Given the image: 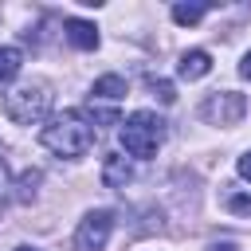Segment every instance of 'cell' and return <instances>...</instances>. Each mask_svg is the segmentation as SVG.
Returning <instances> with one entry per match:
<instances>
[{"label":"cell","instance_id":"6da1fadb","mask_svg":"<svg viewBox=\"0 0 251 251\" xmlns=\"http://www.w3.org/2000/svg\"><path fill=\"white\" fill-rule=\"evenodd\" d=\"M43 149H51L55 157H82L94 145V126L78 114V110H63L55 114L43 129H39Z\"/></svg>","mask_w":251,"mask_h":251},{"label":"cell","instance_id":"7a4b0ae2","mask_svg":"<svg viewBox=\"0 0 251 251\" xmlns=\"http://www.w3.org/2000/svg\"><path fill=\"white\" fill-rule=\"evenodd\" d=\"M4 114L16 122V126H35L51 114V86L43 78H31V82H20L4 94Z\"/></svg>","mask_w":251,"mask_h":251},{"label":"cell","instance_id":"3957f363","mask_svg":"<svg viewBox=\"0 0 251 251\" xmlns=\"http://www.w3.org/2000/svg\"><path fill=\"white\" fill-rule=\"evenodd\" d=\"M169 122L165 118H157L153 110H133L126 122H122V149L129 153V157H153L157 149H161V141H165V129Z\"/></svg>","mask_w":251,"mask_h":251},{"label":"cell","instance_id":"277c9868","mask_svg":"<svg viewBox=\"0 0 251 251\" xmlns=\"http://www.w3.org/2000/svg\"><path fill=\"white\" fill-rule=\"evenodd\" d=\"M200 114H204L208 126H235V122L247 114V98H243L239 90H216V94L204 98Z\"/></svg>","mask_w":251,"mask_h":251},{"label":"cell","instance_id":"5b68a950","mask_svg":"<svg viewBox=\"0 0 251 251\" xmlns=\"http://www.w3.org/2000/svg\"><path fill=\"white\" fill-rule=\"evenodd\" d=\"M110 231H114V212H106V208L86 212L78 220V231H75V251H102Z\"/></svg>","mask_w":251,"mask_h":251},{"label":"cell","instance_id":"8992f818","mask_svg":"<svg viewBox=\"0 0 251 251\" xmlns=\"http://www.w3.org/2000/svg\"><path fill=\"white\" fill-rule=\"evenodd\" d=\"M129 180H133V165H129V157L110 153V157L102 161V184H106V188H126Z\"/></svg>","mask_w":251,"mask_h":251},{"label":"cell","instance_id":"52a82bcc","mask_svg":"<svg viewBox=\"0 0 251 251\" xmlns=\"http://www.w3.org/2000/svg\"><path fill=\"white\" fill-rule=\"evenodd\" d=\"M63 31H67L71 47H78V51H94V47H98V27H94L90 20H78V16H71V20L63 24Z\"/></svg>","mask_w":251,"mask_h":251},{"label":"cell","instance_id":"ba28073f","mask_svg":"<svg viewBox=\"0 0 251 251\" xmlns=\"http://www.w3.org/2000/svg\"><path fill=\"white\" fill-rule=\"evenodd\" d=\"M208 71H212V55H208L204 47H192V51H184V55H180V63H176V75H180V78H188V82L204 78Z\"/></svg>","mask_w":251,"mask_h":251},{"label":"cell","instance_id":"9c48e42d","mask_svg":"<svg viewBox=\"0 0 251 251\" xmlns=\"http://www.w3.org/2000/svg\"><path fill=\"white\" fill-rule=\"evenodd\" d=\"M126 94V78L122 75H102V78H94V86H90V98L94 102H118Z\"/></svg>","mask_w":251,"mask_h":251},{"label":"cell","instance_id":"30bf717a","mask_svg":"<svg viewBox=\"0 0 251 251\" xmlns=\"http://www.w3.org/2000/svg\"><path fill=\"white\" fill-rule=\"evenodd\" d=\"M39 180H43V173H39V169H24V173L16 176V184H12V188H16L12 196H16L20 204H31V200H35V192H39Z\"/></svg>","mask_w":251,"mask_h":251},{"label":"cell","instance_id":"8fae6325","mask_svg":"<svg viewBox=\"0 0 251 251\" xmlns=\"http://www.w3.org/2000/svg\"><path fill=\"white\" fill-rule=\"evenodd\" d=\"M24 67V51L20 47H0V82H12Z\"/></svg>","mask_w":251,"mask_h":251},{"label":"cell","instance_id":"7c38bea8","mask_svg":"<svg viewBox=\"0 0 251 251\" xmlns=\"http://www.w3.org/2000/svg\"><path fill=\"white\" fill-rule=\"evenodd\" d=\"M208 8H212V4H173V20H176L180 27H192V24H200V20L208 16Z\"/></svg>","mask_w":251,"mask_h":251},{"label":"cell","instance_id":"4fadbf2b","mask_svg":"<svg viewBox=\"0 0 251 251\" xmlns=\"http://www.w3.org/2000/svg\"><path fill=\"white\" fill-rule=\"evenodd\" d=\"M149 90H153V98H157V102H165V106H169V102H176V90H173V82H169V78H149Z\"/></svg>","mask_w":251,"mask_h":251},{"label":"cell","instance_id":"5bb4252c","mask_svg":"<svg viewBox=\"0 0 251 251\" xmlns=\"http://www.w3.org/2000/svg\"><path fill=\"white\" fill-rule=\"evenodd\" d=\"M227 208L235 216H251V196L247 192H235V196H227Z\"/></svg>","mask_w":251,"mask_h":251},{"label":"cell","instance_id":"9a60e30c","mask_svg":"<svg viewBox=\"0 0 251 251\" xmlns=\"http://www.w3.org/2000/svg\"><path fill=\"white\" fill-rule=\"evenodd\" d=\"M94 122H102V126H122V118H118V110H110V106H94V114H90Z\"/></svg>","mask_w":251,"mask_h":251},{"label":"cell","instance_id":"2e32d148","mask_svg":"<svg viewBox=\"0 0 251 251\" xmlns=\"http://www.w3.org/2000/svg\"><path fill=\"white\" fill-rule=\"evenodd\" d=\"M235 169H239V176H243V180H251V149H247V153L235 161Z\"/></svg>","mask_w":251,"mask_h":251},{"label":"cell","instance_id":"e0dca14e","mask_svg":"<svg viewBox=\"0 0 251 251\" xmlns=\"http://www.w3.org/2000/svg\"><path fill=\"white\" fill-rule=\"evenodd\" d=\"M208 251H239V243H231V239H216V243H208Z\"/></svg>","mask_w":251,"mask_h":251},{"label":"cell","instance_id":"ac0fdd59","mask_svg":"<svg viewBox=\"0 0 251 251\" xmlns=\"http://www.w3.org/2000/svg\"><path fill=\"white\" fill-rule=\"evenodd\" d=\"M239 75H243V78H251V51H247V55H243V63H239Z\"/></svg>","mask_w":251,"mask_h":251},{"label":"cell","instance_id":"d6986e66","mask_svg":"<svg viewBox=\"0 0 251 251\" xmlns=\"http://www.w3.org/2000/svg\"><path fill=\"white\" fill-rule=\"evenodd\" d=\"M4 196H8V176H4V165H0V204H4Z\"/></svg>","mask_w":251,"mask_h":251},{"label":"cell","instance_id":"ffe728a7","mask_svg":"<svg viewBox=\"0 0 251 251\" xmlns=\"http://www.w3.org/2000/svg\"><path fill=\"white\" fill-rule=\"evenodd\" d=\"M16 251H39V247H31V243H20V247H16Z\"/></svg>","mask_w":251,"mask_h":251}]
</instances>
